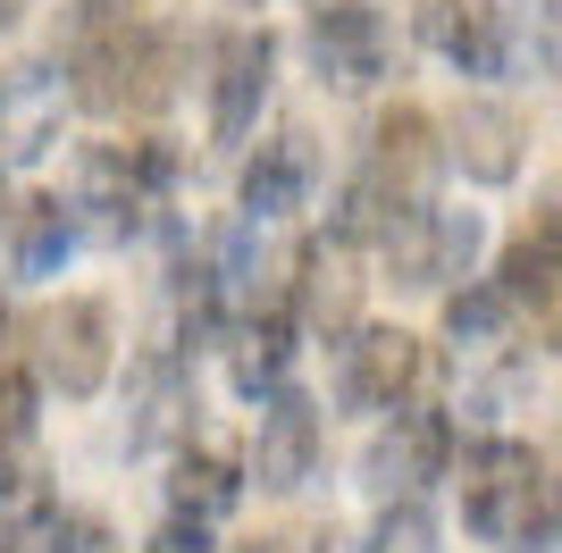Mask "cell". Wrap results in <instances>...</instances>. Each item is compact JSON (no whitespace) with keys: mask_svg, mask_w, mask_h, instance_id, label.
<instances>
[{"mask_svg":"<svg viewBox=\"0 0 562 553\" xmlns=\"http://www.w3.org/2000/svg\"><path fill=\"white\" fill-rule=\"evenodd\" d=\"M59 76H68V101L93 117H160L186 84V43L143 18V0H68Z\"/></svg>","mask_w":562,"mask_h":553,"instance_id":"6da1fadb","label":"cell"},{"mask_svg":"<svg viewBox=\"0 0 562 553\" xmlns=\"http://www.w3.org/2000/svg\"><path fill=\"white\" fill-rule=\"evenodd\" d=\"M462 495V529L495 553H554L562 537V495H554V453L529 437H453L446 461Z\"/></svg>","mask_w":562,"mask_h":553,"instance_id":"7a4b0ae2","label":"cell"},{"mask_svg":"<svg viewBox=\"0 0 562 553\" xmlns=\"http://www.w3.org/2000/svg\"><path fill=\"white\" fill-rule=\"evenodd\" d=\"M177 177H186V151L168 135H126V143H85L76 151V235L93 244H135L143 227H160L168 202H177Z\"/></svg>","mask_w":562,"mask_h":553,"instance_id":"3957f363","label":"cell"},{"mask_svg":"<svg viewBox=\"0 0 562 553\" xmlns=\"http://www.w3.org/2000/svg\"><path fill=\"white\" fill-rule=\"evenodd\" d=\"M412 43L453 76H554V43H538L504 0H412Z\"/></svg>","mask_w":562,"mask_h":553,"instance_id":"277c9868","label":"cell"},{"mask_svg":"<svg viewBox=\"0 0 562 553\" xmlns=\"http://www.w3.org/2000/svg\"><path fill=\"white\" fill-rule=\"evenodd\" d=\"M18 336H25V369H34L43 394H59V403H93V394L110 386V369H117V319H110L101 294L43 302Z\"/></svg>","mask_w":562,"mask_h":553,"instance_id":"5b68a950","label":"cell"},{"mask_svg":"<svg viewBox=\"0 0 562 553\" xmlns=\"http://www.w3.org/2000/svg\"><path fill=\"white\" fill-rule=\"evenodd\" d=\"M479 252H487V218H479V210H446L437 193L395 210V227L378 235V269L395 276L403 294H446V285H462V276L479 269Z\"/></svg>","mask_w":562,"mask_h":553,"instance_id":"8992f818","label":"cell"},{"mask_svg":"<svg viewBox=\"0 0 562 553\" xmlns=\"http://www.w3.org/2000/svg\"><path fill=\"white\" fill-rule=\"evenodd\" d=\"M336 345V369H328V394L336 411H395V403H412V394L428 386V345L412 336V327H386V319H352L345 336H328Z\"/></svg>","mask_w":562,"mask_h":553,"instance_id":"52a82bcc","label":"cell"},{"mask_svg":"<svg viewBox=\"0 0 562 553\" xmlns=\"http://www.w3.org/2000/svg\"><path fill=\"white\" fill-rule=\"evenodd\" d=\"M303 59L319 84L336 92H378L386 76L403 68L395 50V18L378 9V0H311L303 18Z\"/></svg>","mask_w":562,"mask_h":553,"instance_id":"ba28073f","label":"cell"},{"mask_svg":"<svg viewBox=\"0 0 562 553\" xmlns=\"http://www.w3.org/2000/svg\"><path fill=\"white\" fill-rule=\"evenodd\" d=\"M453 437H462L453 411L428 403V394L378 411V437L361 444V486H370L378 504H386V495H428V486L446 478V461H453Z\"/></svg>","mask_w":562,"mask_h":553,"instance_id":"9c48e42d","label":"cell"},{"mask_svg":"<svg viewBox=\"0 0 562 553\" xmlns=\"http://www.w3.org/2000/svg\"><path fill=\"white\" fill-rule=\"evenodd\" d=\"M319 453H328V411L311 403L294 377L260 394V428H252V453H244V486L260 495H303L319 478Z\"/></svg>","mask_w":562,"mask_h":553,"instance_id":"30bf717a","label":"cell"},{"mask_svg":"<svg viewBox=\"0 0 562 553\" xmlns=\"http://www.w3.org/2000/svg\"><path fill=\"white\" fill-rule=\"evenodd\" d=\"M202 428V386H193L186 345H143L126 361V444L135 453H168Z\"/></svg>","mask_w":562,"mask_h":553,"instance_id":"8fae6325","label":"cell"},{"mask_svg":"<svg viewBox=\"0 0 562 553\" xmlns=\"http://www.w3.org/2000/svg\"><path fill=\"white\" fill-rule=\"evenodd\" d=\"M294 345H303V327H294V302H285V285H260V294H244V302L227 311V327H218L227 386L244 394V403H260L269 386H285V377H294Z\"/></svg>","mask_w":562,"mask_h":553,"instance_id":"7c38bea8","label":"cell"},{"mask_svg":"<svg viewBox=\"0 0 562 553\" xmlns=\"http://www.w3.org/2000/svg\"><path fill=\"white\" fill-rule=\"evenodd\" d=\"M269 84H278V34L269 25H227L211 43V143L218 151L252 143Z\"/></svg>","mask_w":562,"mask_h":553,"instance_id":"4fadbf2b","label":"cell"},{"mask_svg":"<svg viewBox=\"0 0 562 553\" xmlns=\"http://www.w3.org/2000/svg\"><path fill=\"white\" fill-rule=\"evenodd\" d=\"M437 143H446V168H462V177L487 184V193H504V184L529 168V117H520L513 101H495V92L453 101V110L437 117Z\"/></svg>","mask_w":562,"mask_h":553,"instance_id":"5bb4252c","label":"cell"},{"mask_svg":"<svg viewBox=\"0 0 562 553\" xmlns=\"http://www.w3.org/2000/svg\"><path fill=\"white\" fill-rule=\"evenodd\" d=\"M361 252L336 244V235H303L285 252V302H294V327L303 336H345L361 319Z\"/></svg>","mask_w":562,"mask_h":553,"instance_id":"9a60e30c","label":"cell"},{"mask_svg":"<svg viewBox=\"0 0 562 553\" xmlns=\"http://www.w3.org/2000/svg\"><path fill=\"white\" fill-rule=\"evenodd\" d=\"M311 193H319V135H311V126L260 135V151L244 160V177H235V210H244L252 227H278V218L311 210Z\"/></svg>","mask_w":562,"mask_h":553,"instance_id":"2e32d148","label":"cell"},{"mask_svg":"<svg viewBox=\"0 0 562 553\" xmlns=\"http://www.w3.org/2000/svg\"><path fill=\"white\" fill-rule=\"evenodd\" d=\"M495 285H504V302H513L520 319L538 327V345H554V302H562V218H554V184L538 193L529 227L504 244V260H495Z\"/></svg>","mask_w":562,"mask_h":553,"instance_id":"e0dca14e","label":"cell"},{"mask_svg":"<svg viewBox=\"0 0 562 553\" xmlns=\"http://www.w3.org/2000/svg\"><path fill=\"white\" fill-rule=\"evenodd\" d=\"M59 117H68V76L59 59H9L0 68V168H25L59 143Z\"/></svg>","mask_w":562,"mask_h":553,"instance_id":"ac0fdd59","label":"cell"},{"mask_svg":"<svg viewBox=\"0 0 562 553\" xmlns=\"http://www.w3.org/2000/svg\"><path fill=\"white\" fill-rule=\"evenodd\" d=\"M370 168L395 202H428L437 193V177H446V143H437V117L420 110V101H386V110L370 117Z\"/></svg>","mask_w":562,"mask_h":553,"instance_id":"d6986e66","label":"cell"},{"mask_svg":"<svg viewBox=\"0 0 562 553\" xmlns=\"http://www.w3.org/2000/svg\"><path fill=\"white\" fill-rule=\"evenodd\" d=\"M168 511H193V520H227L235 504H244V461L227 453V444H168Z\"/></svg>","mask_w":562,"mask_h":553,"instance_id":"ffe728a7","label":"cell"},{"mask_svg":"<svg viewBox=\"0 0 562 553\" xmlns=\"http://www.w3.org/2000/svg\"><path fill=\"white\" fill-rule=\"evenodd\" d=\"M446 345L462 352V361H487V352H513L520 345V311L504 302L495 276L470 269L462 285H446Z\"/></svg>","mask_w":562,"mask_h":553,"instance_id":"44dd1931","label":"cell"},{"mask_svg":"<svg viewBox=\"0 0 562 553\" xmlns=\"http://www.w3.org/2000/svg\"><path fill=\"white\" fill-rule=\"evenodd\" d=\"M76 252V210L59 193H18L9 202V276H59Z\"/></svg>","mask_w":562,"mask_h":553,"instance_id":"7402d4cb","label":"cell"},{"mask_svg":"<svg viewBox=\"0 0 562 553\" xmlns=\"http://www.w3.org/2000/svg\"><path fill=\"white\" fill-rule=\"evenodd\" d=\"M395 210H412V202H395L370 168H352L345 193H336V210H328V235H336V244H352V252H378V235L395 227Z\"/></svg>","mask_w":562,"mask_h":553,"instance_id":"603a6c76","label":"cell"},{"mask_svg":"<svg viewBox=\"0 0 562 553\" xmlns=\"http://www.w3.org/2000/svg\"><path fill=\"white\" fill-rule=\"evenodd\" d=\"M361 553H446V529H437L428 495H386L378 520L361 529Z\"/></svg>","mask_w":562,"mask_h":553,"instance_id":"cb8c5ba5","label":"cell"},{"mask_svg":"<svg viewBox=\"0 0 562 553\" xmlns=\"http://www.w3.org/2000/svg\"><path fill=\"white\" fill-rule=\"evenodd\" d=\"M43 495H50V486H43V444H34V437H0V529L25 520Z\"/></svg>","mask_w":562,"mask_h":553,"instance_id":"d4e9b609","label":"cell"},{"mask_svg":"<svg viewBox=\"0 0 562 553\" xmlns=\"http://www.w3.org/2000/svg\"><path fill=\"white\" fill-rule=\"evenodd\" d=\"M143 553H218L211 545V520H193V511H168L160 529H151V545Z\"/></svg>","mask_w":562,"mask_h":553,"instance_id":"484cf974","label":"cell"},{"mask_svg":"<svg viewBox=\"0 0 562 553\" xmlns=\"http://www.w3.org/2000/svg\"><path fill=\"white\" fill-rule=\"evenodd\" d=\"M9 202H18V193L0 184V269H9Z\"/></svg>","mask_w":562,"mask_h":553,"instance_id":"4316f807","label":"cell"},{"mask_svg":"<svg viewBox=\"0 0 562 553\" xmlns=\"http://www.w3.org/2000/svg\"><path fill=\"white\" fill-rule=\"evenodd\" d=\"M227 553H278V537H252V545H227Z\"/></svg>","mask_w":562,"mask_h":553,"instance_id":"83f0119b","label":"cell"},{"mask_svg":"<svg viewBox=\"0 0 562 553\" xmlns=\"http://www.w3.org/2000/svg\"><path fill=\"white\" fill-rule=\"evenodd\" d=\"M9 336H18V319H9V302H0V345H9Z\"/></svg>","mask_w":562,"mask_h":553,"instance_id":"f1b7e54d","label":"cell"}]
</instances>
